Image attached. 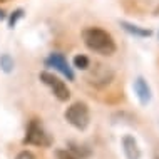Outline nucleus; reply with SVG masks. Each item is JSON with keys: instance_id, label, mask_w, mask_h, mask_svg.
<instances>
[{"instance_id": "3", "label": "nucleus", "mask_w": 159, "mask_h": 159, "mask_svg": "<svg viewBox=\"0 0 159 159\" xmlns=\"http://www.w3.org/2000/svg\"><path fill=\"white\" fill-rule=\"evenodd\" d=\"M24 143L30 144V146L49 148V146L52 144V139H50V136L44 131V127H42L37 121H30V124H29V127H27V132H25Z\"/></svg>"}, {"instance_id": "9", "label": "nucleus", "mask_w": 159, "mask_h": 159, "mask_svg": "<svg viewBox=\"0 0 159 159\" xmlns=\"http://www.w3.org/2000/svg\"><path fill=\"white\" fill-rule=\"evenodd\" d=\"M121 25H122L124 29H126L127 32L134 34V35H137V37H149V35H151V30H146V29H141L139 25H132V24H129V22H122Z\"/></svg>"}, {"instance_id": "13", "label": "nucleus", "mask_w": 159, "mask_h": 159, "mask_svg": "<svg viewBox=\"0 0 159 159\" xmlns=\"http://www.w3.org/2000/svg\"><path fill=\"white\" fill-rule=\"evenodd\" d=\"M15 159H35V156H34V152H30V151H20L19 154H17V157Z\"/></svg>"}, {"instance_id": "4", "label": "nucleus", "mask_w": 159, "mask_h": 159, "mask_svg": "<svg viewBox=\"0 0 159 159\" xmlns=\"http://www.w3.org/2000/svg\"><path fill=\"white\" fill-rule=\"evenodd\" d=\"M40 80L44 82L45 85H49L50 91L54 92V96L59 99V101H69V97H70V91L67 89V85L64 80H61L59 77H55L54 74H50V72H42L40 74Z\"/></svg>"}, {"instance_id": "5", "label": "nucleus", "mask_w": 159, "mask_h": 159, "mask_svg": "<svg viewBox=\"0 0 159 159\" xmlns=\"http://www.w3.org/2000/svg\"><path fill=\"white\" fill-rule=\"evenodd\" d=\"M112 77H114V72L111 70L109 67L104 66V64H97V66L92 69L89 79H91V82L96 84V85H104V84H109L111 80H112Z\"/></svg>"}, {"instance_id": "12", "label": "nucleus", "mask_w": 159, "mask_h": 159, "mask_svg": "<svg viewBox=\"0 0 159 159\" xmlns=\"http://www.w3.org/2000/svg\"><path fill=\"white\" fill-rule=\"evenodd\" d=\"M74 66L77 69H82V70H85V69H89V66H91V62H89V59L85 57V55H77V57L74 59Z\"/></svg>"}, {"instance_id": "14", "label": "nucleus", "mask_w": 159, "mask_h": 159, "mask_svg": "<svg viewBox=\"0 0 159 159\" xmlns=\"http://www.w3.org/2000/svg\"><path fill=\"white\" fill-rule=\"evenodd\" d=\"M57 159H77V157L69 151H57Z\"/></svg>"}, {"instance_id": "2", "label": "nucleus", "mask_w": 159, "mask_h": 159, "mask_svg": "<svg viewBox=\"0 0 159 159\" xmlns=\"http://www.w3.org/2000/svg\"><path fill=\"white\" fill-rule=\"evenodd\" d=\"M64 117L70 126H74L79 131H85L91 122V112L85 102H74L70 107H67Z\"/></svg>"}, {"instance_id": "11", "label": "nucleus", "mask_w": 159, "mask_h": 159, "mask_svg": "<svg viewBox=\"0 0 159 159\" xmlns=\"http://www.w3.org/2000/svg\"><path fill=\"white\" fill-rule=\"evenodd\" d=\"M0 67H2V70H5V72H10L12 69H14V61L10 59V55L3 54L2 57H0Z\"/></svg>"}, {"instance_id": "7", "label": "nucleus", "mask_w": 159, "mask_h": 159, "mask_svg": "<svg viewBox=\"0 0 159 159\" xmlns=\"http://www.w3.org/2000/svg\"><path fill=\"white\" fill-rule=\"evenodd\" d=\"M122 151L126 159H141V149L137 141L134 139V136L126 134L122 137Z\"/></svg>"}, {"instance_id": "6", "label": "nucleus", "mask_w": 159, "mask_h": 159, "mask_svg": "<svg viewBox=\"0 0 159 159\" xmlns=\"http://www.w3.org/2000/svg\"><path fill=\"white\" fill-rule=\"evenodd\" d=\"M47 64H49V66H52V67H55L59 72H61V74L66 75L69 80H74V72H72V69L69 67L67 61L62 57L61 54H50V57L47 59Z\"/></svg>"}, {"instance_id": "8", "label": "nucleus", "mask_w": 159, "mask_h": 159, "mask_svg": "<svg viewBox=\"0 0 159 159\" xmlns=\"http://www.w3.org/2000/svg\"><path fill=\"white\" fill-rule=\"evenodd\" d=\"M134 92L143 106L149 104V101H151V87L148 85V82H146L143 77H137L134 80Z\"/></svg>"}, {"instance_id": "1", "label": "nucleus", "mask_w": 159, "mask_h": 159, "mask_svg": "<svg viewBox=\"0 0 159 159\" xmlns=\"http://www.w3.org/2000/svg\"><path fill=\"white\" fill-rule=\"evenodd\" d=\"M84 39V44L87 45L89 50L101 55H112L117 49L112 35H111L107 30L104 29H99V27H89L85 29L82 34Z\"/></svg>"}, {"instance_id": "15", "label": "nucleus", "mask_w": 159, "mask_h": 159, "mask_svg": "<svg viewBox=\"0 0 159 159\" xmlns=\"http://www.w3.org/2000/svg\"><path fill=\"white\" fill-rule=\"evenodd\" d=\"M154 159H159V144H157V148L154 149Z\"/></svg>"}, {"instance_id": "10", "label": "nucleus", "mask_w": 159, "mask_h": 159, "mask_svg": "<svg viewBox=\"0 0 159 159\" xmlns=\"http://www.w3.org/2000/svg\"><path fill=\"white\" fill-rule=\"evenodd\" d=\"M69 152H72L77 159H84V157H89L91 156V151L89 149H85L84 146H79V144H70V151Z\"/></svg>"}]
</instances>
